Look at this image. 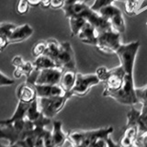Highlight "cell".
I'll return each instance as SVG.
<instances>
[{
    "label": "cell",
    "instance_id": "16",
    "mask_svg": "<svg viewBox=\"0 0 147 147\" xmlns=\"http://www.w3.org/2000/svg\"><path fill=\"white\" fill-rule=\"evenodd\" d=\"M98 36V32L96 30V28L92 24H90L89 22H86L84 27L80 30V31L78 32L76 37L83 43L96 46Z\"/></svg>",
    "mask_w": 147,
    "mask_h": 147
},
{
    "label": "cell",
    "instance_id": "5",
    "mask_svg": "<svg viewBox=\"0 0 147 147\" xmlns=\"http://www.w3.org/2000/svg\"><path fill=\"white\" fill-rule=\"evenodd\" d=\"M121 44L119 33L111 30L98 33L96 47L105 54H116Z\"/></svg>",
    "mask_w": 147,
    "mask_h": 147
},
{
    "label": "cell",
    "instance_id": "30",
    "mask_svg": "<svg viewBox=\"0 0 147 147\" xmlns=\"http://www.w3.org/2000/svg\"><path fill=\"white\" fill-rule=\"evenodd\" d=\"M96 76H98L100 82H106L109 76V69H108L105 66H100L96 70Z\"/></svg>",
    "mask_w": 147,
    "mask_h": 147
},
{
    "label": "cell",
    "instance_id": "38",
    "mask_svg": "<svg viewBox=\"0 0 147 147\" xmlns=\"http://www.w3.org/2000/svg\"><path fill=\"white\" fill-rule=\"evenodd\" d=\"M76 2H85L86 3V0H67L65 4H74Z\"/></svg>",
    "mask_w": 147,
    "mask_h": 147
},
{
    "label": "cell",
    "instance_id": "29",
    "mask_svg": "<svg viewBox=\"0 0 147 147\" xmlns=\"http://www.w3.org/2000/svg\"><path fill=\"white\" fill-rule=\"evenodd\" d=\"M115 0H94V3L91 5V8L94 11L98 12L101 8H103L109 5H112Z\"/></svg>",
    "mask_w": 147,
    "mask_h": 147
},
{
    "label": "cell",
    "instance_id": "2",
    "mask_svg": "<svg viewBox=\"0 0 147 147\" xmlns=\"http://www.w3.org/2000/svg\"><path fill=\"white\" fill-rule=\"evenodd\" d=\"M103 96L110 98L116 100L119 104L130 106V107L137 105L138 101L135 95V86H134V80H133V75L125 74L123 85L121 88L115 92H109V93L104 94Z\"/></svg>",
    "mask_w": 147,
    "mask_h": 147
},
{
    "label": "cell",
    "instance_id": "39",
    "mask_svg": "<svg viewBox=\"0 0 147 147\" xmlns=\"http://www.w3.org/2000/svg\"><path fill=\"white\" fill-rule=\"evenodd\" d=\"M0 147H20L18 145H17V144H15V145H4V144H0Z\"/></svg>",
    "mask_w": 147,
    "mask_h": 147
},
{
    "label": "cell",
    "instance_id": "24",
    "mask_svg": "<svg viewBox=\"0 0 147 147\" xmlns=\"http://www.w3.org/2000/svg\"><path fill=\"white\" fill-rule=\"evenodd\" d=\"M138 127H139L140 135L147 132V106H141L140 115L138 119Z\"/></svg>",
    "mask_w": 147,
    "mask_h": 147
},
{
    "label": "cell",
    "instance_id": "6",
    "mask_svg": "<svg viewBox=\"0 0 147 147\" xmlns=\"http://www.w3.org/2000/svg\"><path fill=\"white\" fill-rule=\"evenodd\" d=\"M100 83L96 74H88L83 75L81 73L76 74V79L75 86L71 90L70 94L73 96H86L93 86L98 85Z\"/></svg>",
    "mask_w": 147,
    "mask_h": 147
},
{
    "label": "cell",
    "instance_id": "12",
    "mask_svg": "<svg viewBox=\"0 0 147 147\" xmlns=\"http://www.w3.org/2000/svg\"><path fill=\"white\" fill-rule=\"evenodd\" d=\"M16 96L18 102H22L25 104H30L38 98L34 85H31L27 82L21 83L17 87Z\"/></svg>",
    "mask_w": 147,
    "mask_h": 147
},
{
    "label": "cell",
    "instance_id": "21",
    "mask_svg": "<svg viewBox=\"0 0 147 147\" xmlns=\"http://www.w3.org/2000/svg\"><path fill=\"white\" fill-rule=\"evenodd\" d=\"M60 47H61V42H59L57 40H47V47H46L44 55H47L48 57L52 58L55 62V59L58 56V53L60 52Z\"/></svg>",
    "mask_w": 147,
    "mask_h": 147
},
{
    "label": "cell",
    "instance_id": "40",
    "mask_svg": "<svg viewBox=\"0 0 147 147\" xmlns=\"http://www.w3.org/2000/svg\"><path fill=\"white\" fill-rule=\"evenodd\" d=\"M90 1H92V0H86V3H87V4H88Z\"/></svg>",
    "mask_w": 147,
    "mask_h": 147
},
{
    "label": "cell",
    "instance_id": "9",
    "mask_svg": "<svg viewBox=\"0 0 147 147\" xmlns=\"http://www.w3.org/2000/svg\"><path fill=\"white\" fill-rule=\"evenodd\" d=\"M102 131V128L91 131H73L68 133V140L74 147H88Z\"/></svg>",
    "mask_w": 147,
    "mask_h": 147
},
{
    "label": "cell",
    "instance_id": "11",
    "mask_svg": "<svg viewBox=\"0 0 147 147\" xmlns=\"http://www.w3.org/2000/svg\"><path fill=\"white\" fill-rule=\"evenodd\" d=\"M63 70L62 68L54 67L40 70L37 75L35 85H60Z\"/></svg>",
    "mask_w": 147,
    "mask_h": 147
},
{
    "label": "cell",
    "instance_id": "31",
    "mask_svg": "<svg viewBox=\"0 0 147 147\" xmlns=\"http://www.w3.org/2000/svg\"><path fill=\"white\" fill-rule=\"evenodd\" d=\"M14 83H15V80L0 72V86H10Z\"/></svg>",
    "mask_w": 147,
    "mask_h": 147
},
{
    "label": "cell",
    "instance_id": "23",
    "mask_svg": "<svg viewBox=\"0 0 147 147\" xmlns=\"http://www.w3.org/2000/svg\"><path fill=\"white\" fill-rule=\"evenodd\" d=\"M118 1H121L124 3V9H125L127 15L133 16L137 14L142 0H118Z\"/></svg>",
    "mask_w": 147,
    "mask_h": 147
},
{
    "label": "cell",
    "instance_id": "18",
    "mask_svg": "<svg viewBox=\"0 0 147 147\" xmlns=\"http://www.w3.org/2000/svg\"><path fill=\"white\" fill-rule=\"evenodd\" d=\"M76 71L72 70H65L63 71V76L60 81V86L66 92V93H70L73 89L74 86H75L76 79Z\"/></svg>",
    "mask_w": 147,
    "mask_h": 147
},
{
    "label": "cell",
    "instance_id": "13",
    "mask_svg": "<svg viewBox=\"0 0 147 147\" xmlns=\"http://www.w3.org/2000/svg\"><path fill=\"white\" fill-rule=\"evenodd\" d=\"M139 135L140 132L138 123L127 121L122 137L121 141H119V144H121V147H133V144H134V142Z\"/></svg>",
    "mask_w": 147,
    "mask_h": 147
},
{
    "label": "cell",
    "instance_id": "26",
    "mask_svg": "<svg viewBox=\"0 0 147 147\" xmlns=\"http://www.w3.org/2000/svg\"><path fill=\"white\" fill-rule=\"evenodd\" d=\"M135 95L138 104L147 106V85L142 87H135Z\"/></svg>",
    "mask_w": 147,
    "mask_h": 147
},
{
    "label": "cell",
    "instance_id": "34",
    "mask_svg": "<svg viewBox=\"0 0 147 147\" xmlns=\"http://www.w3.org/2000/svg\"><path fill=\"white\" fill-rule=\"evenodd\" d=\"M67 0H51V5L50 7L53 9H60L63 8V7L65 5Z\"/></svg>",
    "mask_w": 147,
    "mask_h": 147
},
{
    "label": "cell",
    "instance_id": "10",
    "mask_svg": "<svg viewBox=\"0 0 147 147\" xmlns=\"http://www.w3.org/2000/svg\"><path fill=\"white\" fill-rule=\"evenodd\" d=\"M124 76H125V72L121 65L109 69V76L105 82V88L102 95L119 90L123 85Z\"/></svg>",
    "mask_w": 147,
    "mask_h": 147
},
{
    "label": "cell",
    "instance_id": "36",
    "mask_svg": "<svg viewBox=\"0 0 147 147\" xmlns=\"http://www.w3.org/2000/svg\"><path fill=\"white\" fill-rule=\"evenodd\" d=\"M51 0H41L40 1V7L42 8H48L50 7Z\"/></svg>",
    "mask_w": 147,
    "mask_h": 147
},
{
    "label": "cell",
    "instance_id": "20",
    "mask_svg": "<svg viewBox=\"0 0 147 147\" xmlns=\"http://www.w3.org/2000/svg\"><path fill=\"white\" fill-rule=\"evenodd\" d=\"M34 67L37 70H43V69H48V68H54L58 67L56 63H55L52 58L48 57L47 55H40V56L35 58L33 61Z\"/></svg>",
    "mask_w": 147,
    "mask_h": 147
},
{
    "label": "cell",
    "instance_id": "37",
    "mask_svg": "<svg viewBox=\"0 0 147 147\" xmlns=\"http://www.w3.org/2000/svg\"><path fill=\"white\" fill-rule=\"evenodd\" d=\"M40 1L41 0H28V2L31 7H37L40 6Z\"/></svg>",
    "mask_w": 147,
    "mask_h": 147
},
{
    "label": "cell",
    "instance_id": "33",
    "mask_svg": "<svg viewBox=\"0 0 147 147\" xmlns=\"http://www.w3.org/2000/svg\"><path fill=\"white\" fill-rule=\"evenodd\" d=\"M133 147H147V132L138 136Z\"/></svg>",
    "mask_w": 147,
    "mask_h": 147
},
{
    "label": "cell",
    "instance_id": "25",
    "mask_svg": "<svg viewBox=\"0 0 147 147\" xmlns=\"http://www.w3.org/2000/svg\"><path fill=\"white\" fill-rule=\"evenodd\" d=\"M46 47H47V40H41L37 41L31 49L32 56L34 58H37V57L40 56V55H43L45 53Z\"/></svg>",
    "mask_w": 147,
    "mask_h": 147
},
{
    "label": "cell",
    "instance_id": "8",
    "mask_svg": "<svg viewBox=\"0 0 147 147\" xmlns=\"http://www.w3.org/2000/svg\"><path fill=\"white\" fill-rule=\"evenodd\" d=\"M55 63H56L57 66L59 68H62L63 71H76L75 53H74L70 42H68V41L61 42L60 52L58 53V56L55 59Z\"/></svg>",
    "mask_w": 147,
    "mask_h": 147
},
{
    "label": "cell",
    "instance_id": "19",
    "mask_svg": "<svg viewBox=\"0 0 147 147\" xmlns=\"http://www.w3.org/2000/svg\"><path fill=\"white\" fill-rule=\"evenodd\" d=\"M35 67L33 62L24 61L15 67V70L13 72V76L15 78H20L21 76H25L26 78L29 77L32 73L34 72Z\"/></svg>",
    "mask_w": 147,
    "mask_h": 147
},
{
    "label": "cell",
    "instance_id": "28",
    "mask_svg": "<svg viewBox=\"0 0 147 147\" xmlns=\"http://www.w3.org/2000/svg\"><path fill=\"white\" fill-rule=\"evenodd\" d=\"M16 27L17 25L14 24V23H7V22L0 23V35H5L7 37H9V35L11 34V32Z\"/></svg>",
    "mask_w": 147,
    "mask_h": 147
},
{
    "label": "cell",
    "instance_id": "17",
    "mask_svg": "<svg viewBox=\"0 0 147 147\" xmlns=\"http://www.w3.org/2000/svg\"><path fill=\"white\" fill-rule=\"evenodd\" d=\"M52 138L55 147H62L68 141V133L63 130V122L61 121H53Z\"/></svg>",
    "mask_w": 147,
    "mask_h": 147
},
{
    "label": "cell",
    "instance_id": "15",
    "mask_svg": "<svg viewBox=\"0 0 147 147\" xmlns=\"http://www.w3.org/2000/svg\"><path fill=\"white\" fill-rule=\"evenodd\" d=\"M38 98H56L66 94L60 85H35Z\"/></svg>",
    "mask_w": 147,
    "mask_h": 147
},
{
    "label": "cell",
    "instance_id": "32",
    "mask_svg": "<svg viewBox=\"0 0 147 147\" xmlns=\"http://www.w3.org/2000/svg\"><path fill=\"white\" fill-rule=\"evenodd\" d=\"M43 142H44V146L45 147H55L54 144L53 142V138H52V131L51 130H46L43 135Z\"/></svg>",
    "mask_w": 147,
    "mask_h": 147
},
{
    "label": "cell",
    "instance_id": "3",
    "mask_svg": "<svg viewBox=\"0 0 147 147\" xmlns=\"http://www.w3.org/2000/svg\"><path fill=\"white\" fill-rule=\"evenodd\" d=\"M140 45L139 40H134L129 43L121 44L117 51L116 55L119 60V65L123 68L125 74L133 75L134 63Z\"/></svg>",
    "mask_w": 147,
    "mask_h": 147
},
{
    "label": "cell",
    "instance_id": "4",
    "mask_svg": "<svg viewBox=\"0 0 147 147\" xmlns=\"http://www.w3.org/2000/svg\"><path fill=\"white\" fill-rule=\"evenodd\" d=\"M71 98L70 93L56 98H38V103L43 116L52 119L63 109L64 105Z\"/></svg>",
    "mask_w": 147,
    "mask_h": 147
},
{
    "label": "cell",
    "instance_id": "35",
    "mask_svg": "<svg viewBox=\"0 0 147 147\" xmlns=\"http://www.w3.org/2000/svg\"><path fill=\"white\" fill-rule=\"evenodd\" d=\"M107 144H108V147H121V144H119H119L116 142L110 136L107 139Z\"/></svg>",
    "mask_w": 147,
    "mask_h": 147
},
{
    "label": "cell",
    "instance_id": "27",
    "mask_svg": "<svg viewBox=\"0 0 147 147\" xmlns=\"http://www.w3.org/2000/svg\"><path fill=\"white\" fill-rule=\"evenodd\" d=\"M30 5L28 2V0H18L15 9L18 15H26L30 10Z\"/></svg>",
    "mask_w": 147,
    "mask_h": 147
},
{
    "label": "cell",
    "instance_id": "7",
    "mask_svg": "<svg viewBox=\"0 0 147 147\" xmlns=\"http://www.w3.org/2000/svg\"><path fill=\"white\" fill-rule=\"evenodd\" d=\"M99 15L108 20L111 24L112 29L119 32V34L123 33L126 30L125 20L123 18V14L119 8H118L114 5H109L103 8H101L98 11Z\"/></svg>",
    "mask_w": 147,
    "mask_h": 147
},
{
    "label": "cell",
    "instance_id": "1",
    "mask_svg": "<svg viewBox=\"0 0 147 147\" xmlns=\"http://www.w3.org/2000/svg\"><path fill=\"white\" fill-rule=\"evenodd\" d=\"M62 9L66 18L72 17H82L86 18L87 22L96 28L98 33L113 30L109 21L100 16L98 12L94 11L87 3L76 2L74 4H65Z\"/></svg>",
    "mask_w": 147,
    "mask_h": 147
},
{
    "label": "cell",
    "instance_id": "22",
    "mask_svg": "<svg viewBox=\"0 0 147 147\" xmlns=\"http://www.w3.org/2000/svg\"><path fill=\"white\" fill-rule=\"evenodd\" d=\"M69 20V24H70V30H71V36L76 37L78 32L80 31L84 25L87 22L86 18L82 17H72Z\"/></svg>",
    "mask_w": 147,
    "mask_h": 147
},
{
    "label": "cell",
    "instance_id": "14",
    "mask_svg": "<svg viewBox=\"0 0 147 147\" xmlns=\"http://www.w3.org/2000/svg\"><path fill=\"white\" fill-rule=\"evenodd\" d=\"M34 30L30 25L29 24H22L20 26H17L13 30L11 34L8 37V44H14V43H20L28 40L33 34Z\"/></svg>",
    "mask_w": 147,
    "mask_h": 147
}]
</instances>
